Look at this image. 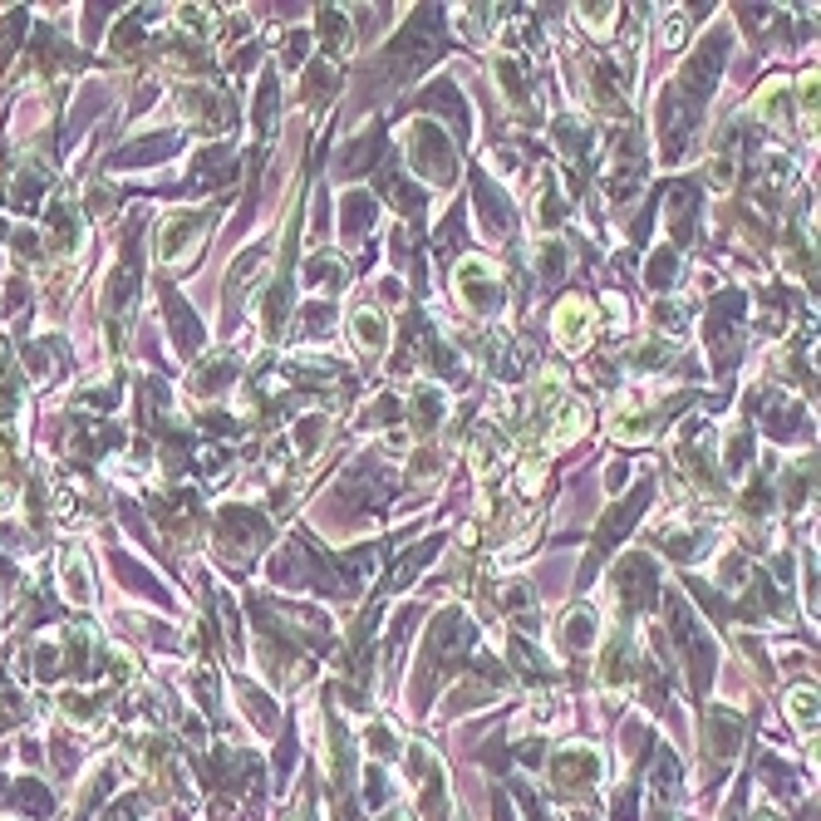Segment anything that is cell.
Masks as SVG:
<instances>
[{
    "mask_svg": "<svg viewBox=\"0 0 821 821\" xmlns=\"http://www.w3.org/2000/svg\"><path fill=\"white\" fill-rule=\"evenodd\" d=\"M595 777H600V758L590 748H561V758H556V782L561 787H590Z\"/></svg>",
    "mask_w": 821,
    "mask_h": 821,
    "instance_id": "cell-5",
    "label": "cell"
},
{
    "mask_svg": "<svg viewBox=\"0 0 821 821\" xmlns=\"http://www.w3.org/2000/svg\"><path fill=\"white\" fill-rule=\"evenodd\" d=\"M389 821H409V817H389Z\"/></svg>",
    "mask_w": 821,
    "mask_h": 821,
    "instance_id": "cell-11",
    "label": "cell"
},
{
    "mask_svg": "<svg viewBox=\"0 0 821 821\" xmlns=\"http://www.w3.org/2000/svg\"><path fill=\"white\" fill-rule=\"evenodd\" d=\"M497 458H502V438H492V428H482V433L472 438V468L492 472L497 468Z\"/></svg>",
    "mask_w": 821,
    "mask_h": 821,
    "instance_id": "cell-8",
    "label": "cell"
},
{
    "mask_svg": "<svg viewBox=\"0 0 821 821\" xmlns=\"http://www.w3.org/2000/svg\"><path fill=\"white\" fill-rule=\"evenodd\" d=\"M458 295H463V305H472V310H492V305L502 300V291L492 286V266L477 261V256H468V261L458 266Z\"/></svg>",
    "mask_w": 821,
    "mask_h": 821,
    "instance_id": "cell-3",
    "label": "cell"
},
{
    "mask_svg": "<svg viewBox=\"0 0 821 821\" xmlns=\"http://www.w3.org/2000/svg\"><path fill=\"white\" fill-rule=\"evenodd\" d=\"M202 236V212H173L158 232V256L163 261H177L182 251H192V241Z\"/></svg>",
    "mask_w": 821,
    "mask_h": 821,
    "instance_id": "cell-4",
    "label": "cell"
},
{
    "mask_svg": "<svg viewBox=\"0 0 821 821\" xmlns=\"http://www.w3.org/2000/svg\"><path fill=\"white\" fill-rule=\"evenodd\" d=\"M792 713H797V723H817V694L812 689H797L792 694Z\"/></svg>",
    "mask_w": 821,
    "mask_h": 821,
    "instance_id": "cell-9",
    "label": "cell"
},
{
    "mask_svg": "<svg viewBox=\"0 0 821 821\" xmlns=\"http://www.w3.org/2000/svg\"><path fill=\"white\" fill-rule=\"evenodd\" d=\"M581 20H586L590 30H600V35H605V30L615 25V15H610V5H586V10H581Z\"/></svg>",
    "mask_w": 821,
    "mask_h": 821,
    "instance_id": "cell-10",
    "label": "cell"
},
{
    "mask_svg": "<svg viewBox=\"0 0 821 821\" xmlns=\"http://www.w3.org/2000/svg\"><path fill=\"white\" fill-rule=\"evenodd\" d=\"M590 335H595V315H590L586 300H561V310H556V340H561V350H586Z\"/></svg>",
    "mask_w": 821,
    "mask_h": 821,
    "instance_id": "cell-2",
    "label": "cell"
},
{
    "mask_svg": "<svg viewBox=\"0 0 821 821\" xmlns=\"http://www.w3.org/2000/svg\"><path fill=\"white\" fill-rule=\"evenodd\" d=\"M354 345L364 354H379L389 345V320H384L379 310H359V315H354Z\"/></svg>",
    "mask_w": 821,
    "mask_h": 821,
    "instance_id": "cell-6",
    "label": "cell"
},
{
    "mask_svg": "<svg viewBox=\"0 0 821 821\" xmlns=\"http://www.w3.org/2000/svg\"><path fill=\"white\" fill-rule=\"evenodd\" d=\"M561 635H566V649H586L590 635H595V615L590 610H571L566 625H561Z\"/></svg>",
    "mask_w": 821,
    "mask_h": 821,
    "instance_id": "cell-7",
    "label": "cell"
},
{
    "mask_svg": "<svg viewBox=\"0 0 821 821\" xmlns=\"http://www.w3.org/2000/svg\"><path fill=\"white\" fill-rule=\"evenodd\" d=\"M409 148H413V163L433 177V182H448V177H453V163H458V158H453V143H448L433 123H413Z\"/></svg>",
    "mask_w": 821,
    "mask_h": 821,
    "instance_id": "cell-1",
    "label": "cell"
}]
</instances>
